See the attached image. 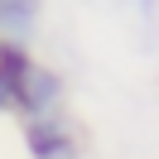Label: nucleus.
I'll list each match as a JSON object with an SVG mask.
<instances>
[{
	"label": "nucleus",
	"mask_w": 159,
	"mask_h": 159,
	"mask_svg": "<svg viewBox=\"0 0 159 159\" xmlns=\"http://www.w3.org/2000/svg\"><path fill=\"white\" fill-rule=\"evenodd\" d=\"M15 111L24 120H39V116H63V77L43 63H29L24 77L15 82Z\"/></svg>",
	"instance_id": "nucleus-1"
},
{
	"label": "nucleus",
	"mask_w": 159,
	"mask_h": 159,
	"mask_svg": "<svg viewBox=\"0 0 159 159\" xmlns=\"http://www.w3.org/2000/svg\"><path fill=\"white\" fill-rule=\"evenodd\" d=\"M24 149H29V159H87L77 130H72L63 116L24 120Z\"/></svg>",
	"instance_id": "nucleus-2"
},
{
	"label": "nucleus",
	"mask_w": 159,
	"mask_h": 159,
	"mask_svg": "<svg viewBox=\"0 0 159 159\" xmlns=\"http://www.w3.org/2000/svg\"><path fill=\"white\" fill-rule=\"evenodd\" d=\"M39 24V0H0V39L24 43Z\"/></svg>",
	"instance_id": "nucleus-3"
},
{
	"label": "nucleus",
	"mask_w": 159,
	"mask_h": 159,
	"mask_svg": "<svg viewBox=\"0 0 159 159\" xmlns=\"http://www.w3.org/2000/svg\"><path fill=\"white\" fill-rule=\"evenodd\" d=\"M15 111V92H10V82L0 77V116H10Z\"/></svg>",
	"instance_id": "nucleus-4"
}]
</instances>
